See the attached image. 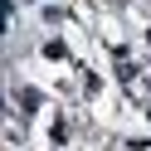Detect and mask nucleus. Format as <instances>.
<instances>
[{
	"instance_id": "obj_1",
	"label": "nucleus",
	"mask_w": 151,
	"mask_h": 151,
	"mask_svg": "<svg viewBox=\"0 0 151 151\" xmlns=\"http://www.w3.org/2000/svg\"><path fill=\"white\" fill-rule=\"evenodd\" d=\"M20 107H24V112H34V107H39V93L24 88V93H20Z\"/></svg>"
}]
</instances>
